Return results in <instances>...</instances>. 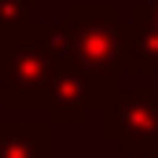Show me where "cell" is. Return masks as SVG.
Returning <instances> with one entry per match:
<instances>
[{
	"instance_id": "obj_4",
	"label": "cell",
	"mask_w": 158,
	"mask_h": 158,
	"mask_svg": "<svg viewBox=\"0 0 158 158\" xmlns=\"http://www.w3.org/2000/svg\"><path fill=\"white\" fill-rule=\"evenodd\" d=\"M88 107H96L92 88L85 85L77 66L66 55H59L55 59V74H52V88H48L52 121H59V125H81V121L88 118Z\"/></svg>"
},
{
	"instance_id": "obj_9",
	"label": "cell",
	"mask_w": 158,
	"mask_h": 158,
	"mask_svg": "<svg viewBox=\"0 0 158 158\" xmlns=\"http://www.w3.org/2000/svg\"><path fill=\"white\" fill-rule=\"evenodd\" d=\"M52 158H63V155H52Z\"/></svg>"
},
{
	"instance_id": "obj_1",
	"label": "cell",
	"mask_w": 158,
	"mask_h": 158,
	"mask_svg": "<svg viewBox=\"0 0 158 158\" xmlns=\"http://www.w3.org/2000/svg\"><path fill=\"white\" fill-rule=\"evenodd\" d=\"M66 22H26L0 37V103L48 107L55 59L66 52Z\"/></svg>"
},
{
	"instance_id": "obj_7",
	"label": "cell",
	"mask_w": 158,
	"mask_h": 158,
	"mask_svg": "<svg viewBox=\"0 0 158 158\" xmlns=\"http://www.w3.org/2000/svg\"><path fill=\"white\" fill-rule=\"evenodd\" d=\"M33 4L37 0H0V37L33 22Z\"/></svg>"
},
{
	"instance_id": "obj_5",
	"label": "cell",
	"mask_w": 158,
	"mask_h": 158,
	"mask_svg": "<svg viewBox=\"0 0 158 158\" xmlns=\"http://www.w3.org/2000/svg\"><path fill=\"white\" fill-rule=\"evenodd\" d=\"M121 70L125 74H158V22L143 11V4L132 11V19H125Z\"/></svg>"
},
{
	"instance_id": "obj_2",
	"label": "cell",
	"mask_w": 158,
	"mask_h": 158,
	"mask_svg": "<svg viewBox=\"0 0 158 158\" xmlns=\"http://www.w3.org/2000/svg\"><path fill=\"white\" fill-rule=\"evenodd\" d=\"M66 59L81 70L85 85L96 96V107H103L121 88V37L125 19L110 4H70L66 7Z\"/></svg>"
},
{
	"instance_id": "obj_3",
	"label": "cell",
	"mask_w": 158,
	"mask_h": 158,
	"mask_svg": "<svg viewBox=\"0 0 158 158\" xmlns=\"http://www.w3.org/2000/svg\"><path fill=\"white\" fill-rule=\"evenodd\" d=\"M99 110L103 140L121 158H158V88H118Z\"/></svg>"
},
{
	"instance_id": "obj_6",
	"label": "cell",
	"mask_w": 158,
	"mask_h": 158,
	"mask_svg": "<svg viewBox=\"0 0 158 158\" xmlns=\"http://www.w3.org/2000/svg\"><path fill=\"white\" fill-rule=\"evenodd\" d=\"M0 158H52V121H0Z\"/></svg>"
},
{
	"instance_id": "obj_8",
	"label": "cell",
	"mask_w": 158,
	"mask_h": 158,
	"mask_svg": "<svg viewBox=\"0 0 158 158\" xmlns=\"http://www.w3.org/2000/svg\"><path fill=\"white\" fill-rule=\"evenodd\" d=\"M143 11H147V15L158 22V0H147V4H143Z\"/></svg>"
}]
</instances>
